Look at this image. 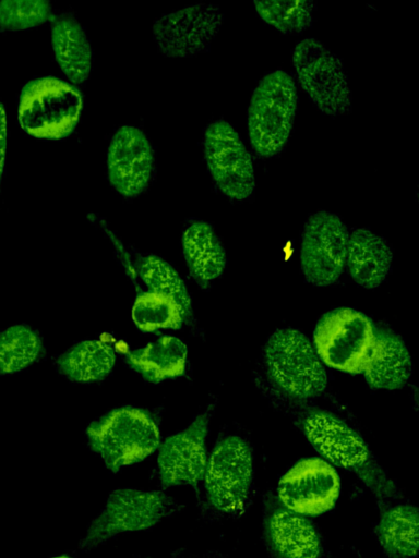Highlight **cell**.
<instances>
[{
  "mask_svg": "<svg viewBox=\"0 0 419 558\" xmlns=\"http://www.w3.org/2000/svg\"><path fill=\"white\" fill-rule=\"evenodd\" d=\"M299 96L295 80L285 70L266 73L256 84L248 107V136L264 158L279 155L289 142Z\"/></svg>",
  "mask_w": 419,
  "mask_h": 558,
  "instance_id": "1",
  "label": "cell"
},
{
  "mask_svg": "<svg viewBox=\"0 0 419 558\" xmlns=\"http://www.w3.org/2000/svg\"><path fill=\"white\" fill-rule=\"evenodd\" d=\"M303 430L326 462L356 473L379 499L395 495L394 483L373 461L363 438L339 417L327 411L311 412Z\"/></svg>",
  "mask_w": 419,
  "mask_h": 558,
  "instance_id": "2",
  "label": "cell"
},
{
  "mask_svg": "<svg viewBox=\"0 0 419 558\" xmlns=\"http://www.w3.org/2000/svg\"><path fill=\"white\" fill-rule=\"evenodd\" d=\"M88 444L112 472L152 454L159 445V428L152 415L137 408L115 409L86 430Z\"/></svg>",
  "mask_w": 419,
  "mask_h": 558,
  "instance_id": "3",
  "label": "cell"
},
{
  "mask_svg": "<svg viewBox=\"0 0 419 558\" xmlns=\"http://www.w3.org/2000/svg\"><path fill=\"white\" fill-rule=\"evenodd\" d=\"M82 105V95L74 86L52 76L38 77L23 86L17 118L27 134L60 140L73 132Z\"/></svg>",
  "mask_w": 419,
  "mask_h": 558,
  "instance_id": "4",
  "label": "cell"
},
{
  "mask_svg": "<svg viewBox=\"0 0 419 558\" xmlns=\"http://www.w3.org/2000/svg\"><path fill=\"white\" fill-rule=\"evenodd\" d=\"M264 356L268 376L289 396L310 399L325 389L326 371L301 331L294 328L274 331L265 344Z\"/></svg>",
  "mask_w": 419,
  "mask_h": 558,
  "instance_id": "5",
  "label": "cell"
},
{
  "mask_svg": "<svg viewBox=\"0 0 419 558\" xmlns=\"http://www.w3.org/2000/svg\"><path fill=\"white\" fill-rule=\"evenodd\" d=\"M298 82L323 113L340 116L351 110L352 95L344 63L322 41L308 37L292 49Z\"/></svg>",
  "mask_w": 419,
  "mask_h": 558,
  "instance_id": "6",
  "label": "cell"
},
{
  "mask_svg": "<svg viewBox=\"0 0 419 558\" xmlns=\"http://www.w3.org/2000/svg\"><path fill=\"white\" fill-rule=\"evenodd\" d=\"M176 508L173 499L160 490L116 489L91 522L80 547L89 549L120 533L149 529Z\"/></svg>",
  "mask_w": 419,
  "mask_h": 558,
  "instance_id": "7",
  "label": "cell"
},
{
  "mask_svg": "<svg viewBox=\"0 0 419 558\" xmlns=\"http://www.w3.org/2000/svg\"><path fill=\"white\" fill-rule=\"evenodd\" d=\"M374 326L363 313L338 307L325 313L314 329V344L321 361L347 373H362L373 340Z\"/></svg>",
  "mask_w": 419,
  "mask_h": 558,
  "instance_id": "8",
  "label": "cell"
},
{
  "mask_svg": "<svg viewBox=\"0 0 419 558\" xmlns=\"http://www.w3.org/2000/svg\"><path fill=\"white\" fill-rule=\"evenodd\" d=\"M203 148L218 190L232 201L251 198L255 190L253 161L236 129L226 120L212 122L205 129Z\"/></svg>",
  "mask_w": 419,
  "mask_h": 558,
  "instance_id": "9",
  "label": "cell"
},
{
  "mask_svg": "<svg viewBox=\"0 0 419 558\" xmlns=\"http://www.w3.org/2000/svg\"><path fill=\"white\" fill-rule=\"evenodd\" d=\"M253 477V456L248 442L238 436L222 439L214 447L204 473L210 502L225 513L241 511Z\"/></svg>",
  "mask_w": 419,
  "mask_h": 558,
  "instance_id": "10",
  "label": "cell"
},
{
  "mask_svg": "<svg viewBox=\"0 0 419 558\" xmlns=\"http://www.w3.org/2000/svg\"><path fill=\"white\" fill-rule=\"evenodd\" d=\"M348 230L343 220L327 210L312 214L301 238L300 262L304 278L315 286H328L344 270Z\"/></svg>",
  "mask_w": 419,
  "mask_h": 558,
  "instance_id": "11",
  "label": "cell"
},
{
  "mask_svg": "<svg viewBox=\"0 0 419 558\" xmlns=\"http://www.w3.org/2000/svg\"><path fill=\"white\" fill-rule=\"evenodd\" d=\"M224 21L219 7L211 3L187 5L164 14L153 24V37L166 57H193L211 49Z\"/></svg>",
  "mask_w": 419,
  "mask_h": 558,
  "instance_id": "12",
  "label": "cell"
},
{
  "mask_svg": "<svg viewBox=\"0 0 419 558\" xmlns=\"http://www.w3.org/2000/svg\"><path fill=\"white\" fill-rule=\"evenodd\" d=\"M339 492L338 473L320 458L300 460L280 477L277 485L279 504L304 517H315L331 510Z\"/></svg>",
  "mask_w": 419,
  "mask_h": 558,
  "instance_id": "13",
  "label": "cell"
},
{
  "mask_svg": "<svg viewBox=\"0 0 419 558\" xmlns=\"http://www.w3.org/2000/svg\"><path fill=\"white\" fill-rule=\"evenodd\" d=\"M154 165L153 147L141 129L123 125L115 132L107 150V172L120 195H140L152 180Z\"/></svg>",
  "mask_w": 419,
  "mask_h": 558,
  "instance_id": "14",
  "label": "cell"
},
{
  "mask_svg": "<svg viewBox=\"0 0 419 558\" xmlns=\"http://www.w3.org/2000/svg\"><path fill=\"white\" fill-rule=\"evenodd\" d=\"M208 414L199 415L185 429L161 444L158 452L160 482L164 487L190 485L197 487L203 480L207 453L205 439Z\"/></svg>",
  "mask_w": 419,
  "mask_h": 558,
  "instance_id": "15",
  "label": "cell"
},
{
  "mask_svg": "<svg viewBox=\"0 0 419 558\" xmlns=\"http://www.w3.org/2000/svg\"><path fill=\"white\" fill-rule=\"evenodd\" d=\"M265 536L276 558L321 557L320 536L312 522L280 504L266 513Z\"/></svg>",
  "mask_w": 419,
  "mask_h": 558,
  "instance_id": "16",
  "label": "cell"
},
{
  "mask_svg": "<svg viewBox=\"0 0 419 558\" xmlns=\"http://www.w3.org/2000/svg\"><path fill=\"white\" fill-rule=\"evenodd\" d=\"M412 362L402 338L388 329L375 330L363 374L374 389L402 388L410 378Z\"/></svg>",
  "mask_w": 419,
  "mask_h": 558,
  "instance_id": "17",
  "label": "cell"
},
{
  "mask_svg": "<svg viewBox=\"0 0 419 558\" xmlns=\"http://www.w3.org/2000/svg\"><path fill=\"white\" fill-rule=\"evenodd\" d=\"M393 253L384 238L355 229L348 238L346 262L352 279L364 288L380 286L391 270Z\"/></svg>",
  "mask_w": 419,
  "mask_h": 558,
  "instance_id": "18",
  "label": "cell"
},
{
  "mask_svg": "<svg viewBox=\"0 0 419 558\" xmlns=\"http://www.w3.org/2000/svg\"><path fill=\"white\" fill-rule=\"evenodd\" d=\"M182 251L191 275L202 286L218 278L226 267L225 248L206 221L194 220L185 227Z\"/></svg>",
  "mask_w": 419,
  "mask_h": 558,
  "instance_id": "19",
  "label": "cell"
},
{
  "mask_svg": "<svg viewBox=\"0 0 419 558\" xmlns=\"http://www.w3.org/2000/svg\"><path fill=\"white\" fill-rule=\"evenodd\" d=\"M51 43L56 60L75 84L84 82L92 70L93 50L82 25L70 14L53 20Z\"/></svg>",
  "mask_w": 419,
  "mask_h": 558,
  "instance_id": "20",
  "label": "cell"
},
{
  "mask_svg": "<svg viewBox=\"0 0 419 558\" xmlns=\"http://www.w3.org/2000/svg\"><path fill=\"white\" fill-rule=\"evenodd\" d=\"M378 541L390 558H412L419 549V512L406 504L385 507L375 527Z\"/></svg>",
  "mask_w": 419,
  "mask_h": 558,
  "instance_id": "21",
  "label": "cell"
},
{
  "mask_svg": "<svg viewBox=\"0 0 419 558\" xmlns=\"http://www.w3.org/2000/svg\"><path fill=\"white\" fill-rule=\"evenodd\" d=\"M188 349L173 336H163L127 354L128 364L146 380L158 383L184 374Z\"/></svg>",
  "mask_w": 419,
  "mask_h": 558,
  "instance_id": "22",
  "label": "cell"
},
{
  "mask_svg": "<svg viewBox=\"0 0 419 558\" xmlns=\"http://www.w3.org/2000/svg\"><path fill=\"white\" fill-rule=\"evenodd\" d=\"M116 352L100 340L81 341L57 359L58 371L69 379L92 383L105 378L113 367Z\"/></svg>",
  "mask_w": 419,
  "mask_h": 558,
  "instance_id": "23",
  "label": "cell"
},
{
  "mask_svg": "<svg viewBox=\"0 0 419 558\" xmlns=\"http://www.w3.org/2000/svg\"><path fill=\"white\" fill-rule=\"evenodd\" d=\"M43 353L40 336L29 326L13 325L0 332V375L21 372Z\"/></svg>",
  "mask_w": 419,
  "mask_h": 558,
  "instance_id": "24",
  "label": "cell"
},
{
  "mask_svg": "<svg viewBox=\"0 0 419 558\" xmlns=\"http://www.w3.org/2000/svg\"><path fill=\"white\" fill-rule=\"evenodd\" d=\"M184 317L172 296L153 291L139 294L132 307L133 322L143 331L178 329Z\"/></svg>",
  "mask_w": 419,
  "mask_h": 558,
  "instance_id": "25",
  "label": "cell"
},
{
  "mask_svg": "<svg viewBox=\"0 0 419 558\" xmlns=\"http://www.w3.org/2000/svg\"><path fill=\"white\" fill-rule=\"evenodd\" d=\"M259 16L285 34H299L313 23L314 3L309 0L253 1Z\"/></svg>",
  "mask_w": 419,
  "mask_h": 558,
  "instance_id": "26",
  "label": "cell"
},
{
  "mask_svg": "<svg viewBox=\"0 0 419 558\" xmlns=\"http://www.w3.org/2000/svg\"><path fill=\"white\" fill-rule=\"evenodd\" d=\"M140 276L153 292L172 296L185 316L191 312V298L175 268L156 255L145 256L140 264Z\"/></svg>",
  "mask_w": 419,
  "mask_h": 558,
  "instance_id": "27",
  "label": "cell"
},
{
  "mask_svg": "<svg viewBox=\"0 0 419 558\" xmlns=\"http://www.w3.org/2000/svg\"><path fill=\"white\" fill-rule=\"evenodd\" d=\"M50 16V3L46 0L0 1V28L20 31L46 22Z\"/></svg>",
  "mask_w": 419,
  "mask_h": 558,
  "instance_id": "28",
  "label": "cell"
},
{
  "mask_svg": "<svg viewBox=\"0 0 419 558\" xmlns=\"http://www.w3.org/2000/svg\"><path fill=\"white\" fill-rule=\"evenodd\" d=\"M7 148V116L3 105L0 102V179L3 173Z\"/></svg>",
  "mask_w": 419,
  "mask_h": 558,
  "instance_id": "29",
  "label": "cell"
},
{
  "mask_svg": "<svg viewBox=\"0 0 419 558\" xmlns=\"http://www.w3.org/2000/svg\"><path fill=\"white\" fill-rule=\"evenodd\" d=\"M51 558H71V557H68V556H57V557H51Z\"/></svg>",
  "mask_w": 419,
  "mask_h": 558,
  "instance_id": "30",
  "label": "cell"
},
{
  "mask_svg": "<svg viewBox=\"0 0 419 558\" xmlns=\"http://www.w3.org/2000/svg\"><path fill=\"white\" fill-rule=\"evenodd\" d=\"M362 558V557H361Z\"/></svg>",
  "mask_w": 419,
  "mask_h": 558,
  "instance_id": "31",
  "label": "cell"
}]
</instances>
